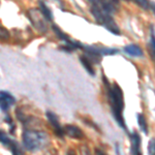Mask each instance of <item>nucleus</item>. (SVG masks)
<instances>
[{"label": "nucleus", "mask_w": 155, "mask_h": 155, "mask_svg": "<svg viewBox=\"0 0 155 155\" xmlns=\"http://www.w3.org/2000/svg\"><path fill=\"white\" fill-rule=\"evenodd\" d=\"M150 8H152V9H153L154 15H155V3H153V2H151V6H150Z\"/></svg>", "instance_id": "18"}, {"label": "nucleus", "mask_w": 155, "mask_h": 155, "mask_svg": "<svg viewBox=\"0 0 155 155\" xmlns=\"http://www.w3.org/2000/svg\"><path fill=\"white\" fill-rule=\"evenodd\" d=\"M9 38H11V34L8 30L0 24V41H8Z\"/></svg>", "instance_id": "14"}, {"label": "nucleus", "mask_w": 155, "mask_h": 155, "mask_svg": "<svg viewBox=\"0 0 155 155\" xmlns=\"http://www.w3.org/2000/svg\"><path fill=\"white\" fill-rule=\"evenodd\" d=\"M137 124H139L141 130L144 132L145 134H148V123L146 121V118L143 114H139L137 115Z\"/></svg>", "instance_id": "13"}, {"label": "nucleus", "mask_w": 155, "mask_h": 155, "mask_svg": "<svg viewBox=\"0 0 155 155\" xmlns=\"http://www.w3.org/2000/svg\"><path fill=\"white\" fill-rule=\"evenodd\" d=\"M124 51L126 52L129 56L132 57H143V50L140 48L137 45H128V46L124 47Z\"/></svg>", "instance_id": "10"}, {"label": "nucleus", "mask_w": 155, "mask_h": 155, "mask_svg": "<svg viewBox=\"0 0 155 155\" xmlns=\"http://www.w3.org/2000/svg\"><path fill=\"white\" fill-rule=\"evenodd\" d=\"M91 14L94 17V19L96 20L97 23L104 26L107 30H109L110 32L114 34H117V35L120 34V29L118 25L116 24V22H115V20L113 19V17H112V14L104 11L101 5L92 4Z\"/></svg>", "instance_id": "3"}, {"label": "nucleus", "mask_w": 155, "mask_h": 155, "mask_svg": "<svg viewBox=\"0 0 155 155\" xmlns=\"http://www.w3.org/2000/svg\"><path fill=\"white\" fill-rule=\"evenodd\" d=\"M47 118H48L49 123L51 124L52 127H53V130H54L55 134H56L59 137H63L64 131H63V128H62L61 125H60V123H59L58 117H57L53 112L48 111L47 112Z\"/></svg>", "instance_id": "5"}, {"label": "nucleus", "mask_w": 155, "mask_h": 155, "mask_svg": "<svg viewBox=\"0 0 155 155\" xmlns=\"http://www.w3.org/2000/svg\"><path fill=\"white\" fill-rule=\"evenodd\" d=\"M130 153L134 155L141 154V137L137 132H132L130 137Z\"/></svg>", "instance_id": "9"}, {"label": "nucleus", "mask_w": 155, "mask_h": 155, "mask_svg": "<svg viewBox=\"0 0 155 155\" xmlns=\"http://www.w3.org/2000/svg\"><path fill=\"white\" fill-rule=\"evenodd\" d=\"M23 143L28 151H37L49 144V139L44 131L27 129L23 132Z\"/></svg>", "instance_id": "2"}, {"label": "nucleus", "mask_w": 155, "mask_h": 155, "mask_svg": "<svg viewBox=\"0 0 155 155\" xmlns=\"http://www.w3.org/2000/svg\"><path fill=\"white\" fill-rule=\"evenodd\" d=\"M15 102H16V99L11 93L5 91H0V109L6 111Z\"/></svg>", "instance_id": "7"}, {"label": "nucleus", "mask_w": 155, "mask_h": 155, "mask_svg": "<svg viewBox=\"0 0 155 155\" xmlns=\"http://www.w3.org/2000/svg\"><path fill=\"white\" fill-rule=\"evenodd\" d=\"M134 2L145 11H148V9H150V6H151V2L149 0H134Z\"/></svg>", "instance_id": "15"}, {"label": "nucleus", "mask_w": 155, "mask_h": 155, "mask_svg": "<svg viewBox=\"0 0 155 155\" xmlns=\"http://www.w3.org/2000/svg\"><path fill=\"white\" fill-rule=\"evenodd\" d=\"M80 60L82 62V65L85 67L87 71H88L89 74L91 76H95V71H94V67H93V62L90 60L86 55H83V56L80 57Z\"/></svg>", "instance_id": "11"}, {"label": "nucleus", "mask_w": 155, "mask_h": 155, "mask_svg": "<svg viewBox=\"0 0 155 155\" xmlns=\"http://www.w3.org/2000/svg\"><path fill=\"white\" fill-rule=\"evenodd\" d=\"M63 131L64 134L68 136L71 139H76V140H82L85 137L84 132L82 131V129L77 125H72V124H67L63 127Z\"/></svg>", "instance_id": "6"}, {"label": "nucleus", "mask_w": 155, "mask_h": 155, "mask_svg": "<svg viewBox=\"0 0 155 155\" xmlns=\"http://www.w3.org/2000/svg\"><path fill=\"white\" fill-rule=\"evenodd\" d=\"M0 143H2L3 145H5L6 147H8L14 154H19L20 153L19 150H18V145L15 143L14 141H12L5 132H3L2 130H0Z\"/></svg>", "instance_id": "8"}, {"label": "nucleus", "mask_w": 155, "mask_h": 155, "mask_svg": "<svg viewBox=\"0 0 155 155\" xmlns=\"http://www.w3.org/2000/svg\"><path fill=\"white\" fill-rule=\"evenodd\" d=\"M150 49H151V54L153 57L154 61H155V35H154V31H152L151 34V42H150Z\"/></svg>", "instance_id": "16"}, {"label": "nucleus", "mask_w": 155, "mask_h": 155, "mask_svg": "<svg viewBox=\"0 0 155 155\" xmlns=\"http://www.w3.org/2000/svg\"><path fill=\"white\" fill-rule=\"evenodd\" d=\"M88 1L91 4H95V3H97V2H98V0H88Z\"/></svg>", "instance_id": "19"}, {"label": "nucleus", "mask_w": 155, "mask_h": 155, "mask_svg": "<svg viewBox=\"0 0 155 155\" xmlns=\"http://www.w3.org/2000/svg\"><path fill=\"white\" fill-rule=\"evenodd\" d=\"M38 4H39V11L42 12V15L45 16V18H46L47 20H49V21H52V19H53V15H52L51 9H50L42 1H39Z\"/></svg>", "instance_id": "12"}, {"label": "nucleus", "mask_w": 155, "mask_h": 155, "mask_svg": "<svg viewBox=\"0 0 155 155\" xmlns=\"http://www.w3.org/2000/svg\"><path fill=\"white\" fill-rule=\"evenodd\" d=\"M148 150L151 153H155V141L154 142L152 141L151 143H150V147L148 148Z\"/></svg>", "instance_id": "17"}, {"label": "nucleus", "mask_w": 155, "mask_h": 155, "mask_svg": "<svg viewBox=\"0 0 155 155\" xmlns=\"http://www.w3.org/2000/svg\"><path fill=\"white\" fill-rule=\"evenodd\" d=\"M104 81L107 87V94H109V101L111 104V109L113 112L114 118L116 119L117 123L119 124L120 127L127 131V127L123 118V107H124V99H123V92L122 89L120 88L118 84L114 83L112 86L109 85V82L107 83V79L104 77Z\"/></svg>", "instance_id": "1"}, {"label": "nucleus", "mask_w": 155, "mask_h": 155, "mask_svg": "<svg viewBox=\"0 0 155 155\" xmlns=\"http://www.w3.org/2000/svg\"><path fill=\"white\" fill-rule=\"evenodd\" d=\"M28 18L39 33L45 34L48 32V25H47L46 18L39 11V8H30L28 11Z\"/></svg>", "instance_id": "4"}]
</instances>
